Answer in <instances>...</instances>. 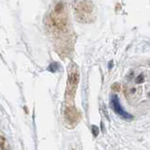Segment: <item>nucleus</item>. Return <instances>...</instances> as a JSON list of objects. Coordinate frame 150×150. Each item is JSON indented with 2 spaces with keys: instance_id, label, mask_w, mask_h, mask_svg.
I'll return each instance as SVG.
<instances>
[{
  "instance_id": "obj_1",
  "label": "nucleus",
  "mask_w": 150,
  "mask_h": 150,
  "mask_svg": "<svg viewBox=\"0 0 150 150\" xmlns=\"http://www.w3.org/2000/svg\"><path fill=\"white\" fill-rule=\"evenodd\" d=\"M75 16L81 23H88L94 20V7L87 0H77L74 4Z\"/></svg>"
},
{
  "instance_id": "obj_2",
  "label": "nucleus",
  "mask_w": 150,
  "mask_h": 150,
  "mask_svg": "<svg viewBox=\"0 0 150 150\" xmlns=\"http://www.w3.org/2000/svg\"><path fill=\"white\" fill-rule=\"evenodd\" d=\"M110 104H111V107L114 110V112H115L117 115H119L120 117H122L123 119H125V120L133 119V116H132L130 113H128L127 111H125L124 108L122 107L121 103H120V101H119V98L116 95L111 96V98H110Z\"/></svg>"
},
{
  "instance_id": "obj_3",
  "label": "nucleus",
  "mask_w": 150,
  "mask_h": 150,
  "mask_svg": "<svg viewBox=\"0 0 150 150\" xmlns=\"http://www.w3.org/2000/svg\"><path fill=\"white\" fill-rule=\"evenodd\" d=\"M78 82H79V73H78V70L76 67H72V65H71L69 76H68V91L69 90H71V91L75 90Z\"/></svg>"
},
{
  "instance_id": "obj_4",
  "label": "nucleus",
  "mask_w": 150,
  "mask_h": 150,
  "mask_svg": "<svg viewBox=\"0 0 150 150\" xmlns=\"http://www.w3.org/2000/svg\"><path fill=\"white\" fill-rule=\"evenodd\" d=\"M92 129H93V132H94V136H98V127H96V126H93Z\"/></svg>"
},
{
  "instance_id": "obj_5",
  "label": "nucleus",
  "mask_w": 150,
  "mask_h": 150,
  "mask_svg": "<svg viewBox=\"0 0 150 150\" xmlns=\"http://www.w3.org/2000/svg\"><path fill=\"white\" fill-rule=\"evenodd\" d=\"M142 81H143V75H142V74H140V75H139V77H137V78L136 82L139 84V83H142Z\"/></svg>"
}]
</instances>
